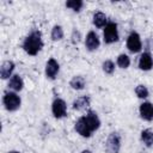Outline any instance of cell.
<instances>
[{
    "instance_id": "1",
    "label": "cell",
    "mask_w": 153,
    "mask_h": 153,
    "mask_svg": "<svg viewBox=\"0 0 153 153\" xmlns=\"http://www.w3.org/2000/svg\"><path fill=\"white\" fill-rule=\"evenodd\" d=\"M43 45L44 43L42 38V32L39 30H32L22 43L23 50L30 56H36L42 50Z\"/></svg>"
},
{
    "instance_id": "2",
    "label": "cell",
    "mask_w": 153,
    "mask_h": 153,
    "mask_svg": "<svg viewBox=\"0 0 153 153\" xmlns=\"http://www.w3.org/2000/svg\"><path fill=\"white\" fill-rule=\"evenodd\" d=\"M2 104H4V108L7 111L13 112V111H17L20 108L22 98L17 92L7 91V92H5V94L2 97Z\"/></svg>"
},
{
    "instance_id": "3",
    "label": "cell",
    "mask_w": 153,
    "mask_h": 153,
    "mask_svg": "<svg viewBox=\"0 0 153 153\" xmlns=\"http://www.w3.org/2000/svg\"><path fill=\"white\" fill-rule=\"evenodd\" d=\"M120 39L118 27L115 22H108L103 30V41L105 44H112Z\"/></svg>"
},
{
    "instance_id": "4",
    "label": "cell",
    "mask_w": 153,
    "mask_h": 153,
    "mask_svg": "<svg viewBox=\"0 0 153 153\" xmlns=\"http://www.w3.org/2000/svg\"><path fill=\"white\" fill-rule=\"evenodd\" d=\"M121 149V136L118 133L112 131L109 134L105 141V151L106 153H120Z\"/></svg>"
},
{
    "instance_id": "5",
    "label": "cell",
    "mask_w": 153,
    "mask_h": 153,
    "mask_svg": "<svg viewBox=\"0 0 153 153\" xmlns=\"http://www.w3.org/2000/svg\"><path fill=\"white\" fill-rule=\"evenodd\" d=\"M128 50L130 53H140L141 49H142V41H141V37L140 35L136 32V31H131L129 33V36L127 37V43H126Z\"/></svg>"
},
{
    "instance_id": "6",
    "label": "cell",
    "mask_w": 153,
    "mask_h": 153,
    "mask_svg": "<svg viewBox=\"0 0 153 153\" xmlns=\"http://www.w3.org/2000/svg\"><path fill=\"white\" fill-rule=\"evenodd\" d=\"M51 112L53 116L57 120L67 116V103L62 98H55L51 103Z\"/></svg>"
},
{
    "instance_id": "7",
    "label": "cell",
    "mask_w": 153,
    "mask_h": 153,
    "mask_svg": "<svg viewBox=\"0 0 153 153\" xmlns=\"http://www.w3.org/2000/svg\"><path fill=\"white\" fill-rule=\"evenodd\" d=\"M82 117H84V120H85L87 127L90 128V130H91L92 133H94L96 130H98V129L100 128L102 122H100V118H99V116H98V114H97L96 111L88 110V111L86 112V115H84Z\"/></svg>"
},
{
    "instance_id": "8",
    "label": "cell",
    "mask_w": 153,
    "mask_h": 153,
    "mask_svg": "<svg viewBox=\"0 0 153 153\" xmlns=\"http://www.w3.org/2000/svg\"><path fill=\"white\" fill-rule=\"evenodd\" d=\"M60 72V63L54 59L50 57L47 62H45V67H44V74L48 79L54 80L56 78V75Z\"/></svg>"
},
{
    "instance_id": "9",
    "label": "cell",
    "mask_w": 153,
    "mask_h": 153,
    "mask_svg": "<svg viewBox=\"0 0 153 153\" xmlns=\"http://www.w3.org/2000/svg\"><path fill=\"white\" fill-rule=\"evenodd\" d=\"M100 45V39L99 36L96 33V31H88L86 37H85V47L88 51H94L99 48Z\"/></svg>"
},
{
    "instance_id": "10",
    "label": "cell",
    "mask_w": 153,
    "mask_h": 153,
    "mask_svg": "<svg viewBox=\"0 0 153 153\" xmlns=\"http://www.w3.org/2000/svg\"><path fill=\"white\" fill-rule=\"evenodd\" d=\"M137 67L141 71H151L153 68V56L149 51H143L140 57H139V62H137Z\"/></svg>"
},
{
    "instance_id": "11",
    "label": "cell",
    "mask_w": 153,
    "mask_h": 153,
    "mask_svg": "<svg viewBox=\"0 0 153 153\" xmlns=\"http://www.w3.org/2000/svg\"><path fill=\"white\" fill-rule=\"evenodd\" d=\"M74 129H75V131H76L80 136L86 137V139L91 137L92 134H93V133L90 130V128L87 127V124H86V122H85V120H84L82 116L79 117V118L75 121V123H74Z\"/></svg>"
},
{
    "instance_id": "12",
    "label": "cell",
    "mask_w": 153,
    "mask_h": 153,
    "mask_svg": "<svg viewBox=\"0 0 153 153\" xmlns=\"http://www.w3.org/2000/svg\"><path fill=\"white\" fill-rule=\"evenodd\" d=\"M14 68H16V65L13 61L11 60H6L1 63L0 66V78L2 80H7L10 79L12 75H13V72H14Z\"/></svg>"
},
{
    "instance_id": "13",
    "label": "cell",
    "mask_w": 153,
    "mask_h": 153,
    "mask_svg": "<svg viewBox=\"0 0 153 153\" xmlns=\"http://www.w3.org/2000/svg\"><path fill=\"white\" fill-rule=\"evenodd\" d=\"M140 117L145 121H153V104L151 102H143L139 106Z\"/></svg>"
},
{
    "instance_id": "14",
    "label": "cell",
    "mask_w": 153,
    "mask_h": 153,
    "mask_svg": "<svg viewBox=\"0 0 153 153\" xmlns=\"http://www.w3.org/2000/svg\"><path fill=\"white\" fill-rule=\"evenodd\" d=\"M7 86L11 91L13 92H20L23 88H24V80L23 78L19 75V74H13L10 79H8V82H7Z\"/></svg>"
},
{
    "instance_id": "15",
    "label": "cell",
    "mask_w": 153,
    "mask_h": 153,
    "mask_svg": "<svg viewBox=\"0 0 153 153\" xmlns=\"http://www.w3.org/2000/svg\"><path fill=\"white\" fill-rule=\"evenodd\" d=\"M91 104V98L90 96H81V97H78L73 100V109L74 110H78V111H81V110H85L90 106Z\"/></svg>"
},
{
    "instance_id": "16",
    "label": "cell",
    "mask_w": 153,
    "mask_h": 153,
    "mask_svg": "<svg viewBox=\"0 0 153 153\" xmlns=\"http://www.w3.org/2000/svg\"><path fill=\"white\" fill-rule=\"evenodd\" d=\"M92 23H93V25H94L96 27L103 29V27H105V25L108 24V17H106L105 13H103V12H100V11H97V12H94L93 16H92Z\"/></svg>"
},
{
    "instance_id": "17",
    "label": "cell",
    "mask_w": 153,
    "mask_h": 153,
    "mask_svg": "<svg viewBox=\"0 0 153 153\" xmlns=\"http://www.w3.org/2000/svg\"><path fill=\"white\" fill-rule=\"evenodd\" d=\"M69 86L75 91H81L86 86V80L82 75H74L69 80Z\"/></svg>"
},
{
    "instance_id": "18",
    "label": "cell",
    "mask_w": 153,
    "mask_h": 153,
    "mask_svg": "<svg viewBox=\"0 0 153 153\" xmlns=\"http://www.w3.org/2000/svg\"><path fill=\"white\" fill-rule=\"evenodd\" d=\"M140 139L146 147H151L153 145V129L152 128L143 129L140 134Z\"/></svg>"
},
{
    "instance_id": "19",
    "label": "cell",
    "mask_w": 153,
    "mask_h": 153,
    "mask_svg": "<svg viewBox=\"0 0 153 153\" xmlns=\"http://www.w3.org/2000/svg\"><path fill=\"white\" fill-rule=\"evenodd\" d=\"M65 37V32H63V29L61 25H54L53 29H51V32H50V38L51 41L54 42H59V41H62Z\"/></svg>"
},
{
    "instance_id": "20",
    "label": "cell",
    "mask_w": 153,
    "mask_h": 153,
    "mask_svg": "<svg viewBox=\"0 0 153 153\" xmlns=\"http://www.w3.org/2000/svg\"><path fill=\"white\" fill-rule=\"evenodd\" d=\"M65 5H66L67 8L72 10L73 12H80L81 8L84 7V1H81V0H68V1H66Z\"/></svg>"
},
{
    "instance_id": "21",
    "label": "cell",
    "mask_w": 153,
    "mask_h": 153,
    "mask_svg": "<svg viewBox=\"0 0 153 153\" xmlns=\"http://www.w3.org/2000/svg\"><path fill=\"white\" fill-rule=\"evenodd\" d=\"M116 63L120 68L122 69H126L130 66V57L127 55V54H120L117 56V60H116Z\"/></svg>"
},
{
    "instance_id": "22",
    "label": "cell",
    "mask_w": 153,
    "mask_h": 153,
    "mask_svg": "<svg viewBox=\"0 0 153 153\" xmlns=\"http://www.w3.org/2000/svg\"><path fill=\"white\" fill-rule=\"evenodd\" d=\"M102 69H103V72H104L105 74L111 75V74L115 72V63H114V61H112V60H105V61H103V63H102Z\"/></svg>"
},
{
    "instance_id": "23",
    "label": "cell",
    "mask_w": 153,
    "mask_h": 153,
    "mask_svg": "<svg viewBox=\"0 0 153 153\" xmlns=\"http://www.w3.org/2000/svg\"><path fill=\"white\" fill-rule=\"evenodd\" d=\"M135 94L140 99H146L149 96V91H148L147 86H145V85H137L135 87Z\"/></svg>"
},
{
    "instance_id": "24",
    "label": "cell",
    "mask_w": 153,
    "mask_h": 153,
    "mask_svg": "<svg viewBox=\"0 0 153 153\" xmlns=\"http://www.w3.org/2000/svg\"><path fill=\"white\" fill-rule=\"evenodd\" d=\"M80 39H81V33H80V31L76 30V29H74L73 32H72V35H71V42H72L73 44H78V43L80 42Z\"/></svg>"
},
{
    "instance_id": "25",
    "label": "cell",
    "mask_w": 153,
    "mask_h": 153,
    "mask_svg": "<svg viewBox=\"0 0 153 153\" xmlns=\"http://www.w3.org/2000/svg\"><path fill=\"white\" fill-rule=\"evenodd\" d=\"M80 153H92V151H90V149H82Z\"/></svg>"
},
{
    "instance_id": "26",
    "label": "cell",
    "mask_w": 153,
    "mask_h": 153,
    "mask_svg": "<svg viewBox=\"0 0 153 153\" xmlns=\"http://www.w3.org/2000/svg\"><path fill=\"white\" fill-rule=\"evenodd\" d=\"M7 153H20L19 151H8Z\"/></svg>"
}]
</instances>
